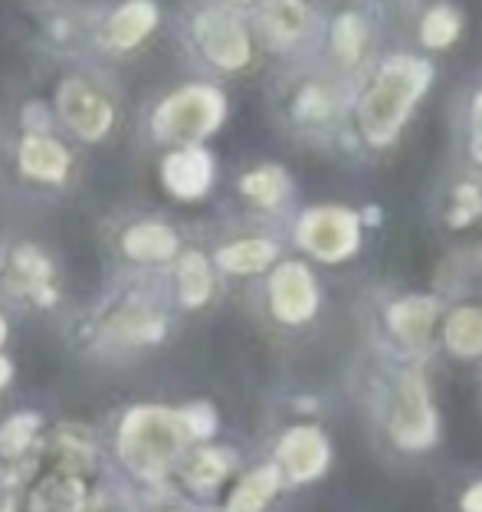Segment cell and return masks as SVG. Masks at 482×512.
Returning <instances> with one entry per match:
<instances>
[{"label":"cell","instance_id":"6da1fadb","mask_svg":"<svg viewBox=\"0 0 482 512\" xmlns=\"http://www.w3.org/2000/svg\"><path fill=\"white\" fill-rule=\"evenodd\" d=\"M430 83V66L410 56H394L391 63L381 69L378 83L361 102V128L374 145L391 142L397 128L404 125L407 112Z\"/></svg>","mask_w":482,"mask_h":512},{"label":"cell","instance_id":"7a4b0ae2","mask_svg":"<svg viewBox=\"0 0 482 512\" xmlns=\"http://www.w3.org/2000/svg\"><path fill=\"white\" fill-rule=\"evenodd\" d=\"M181 421L161 411L132 414L125 424V453L138 467H158L181 447Z\"/></svg>","mask_w":482,"mask_h":512},{"label":"cell","instance_id":"3957f363","mask_svg":"<svg viewBox=\"0 0 482 512\" xmlns=\"http://www.w3.org/2000/svg\"><path fill=\"white\" fill-rule=\"evenodd\" d=\"M299 243L319 260H345L358 247V220L338 207H322L302 220Z\"/></svg>","mask_w":482,"mask_h":512},{"label":"cell","instance_id":"277c9868","mask_svg":"<svg viewBox=\"0 0 482 512\" xmlns=\"http://www.w3.org/2000/svg\"><path fill=\"white\" fill-rule=\"evenodd\" d=\"M433 430H437V421H433L423 381L417 375H410L404 378L401 394H397V401H394L391 434L401 447H427L433 440Z\"/></svg>","mask_w":482,"mask_h":512},{"label":"cell","instance_id":"5b68a950","mask_svg":"<svg viewBox=\"0 0 482 512\" xmlns=\"http://www.w3.org/2000/svg\"><path fill=\"white\" fill-rule=\"evenodd\" d=\"M223 112V102L217 92L210 89H191L171 99L168 106L158 112V132L164 135H207L217 125Z\"/></svg>","mask_w":482,"mask_h":512},{"label":"cell","instance_id":"8992f818","mask_svg":"<svg viewBox=\"0 0 482 512\" xmlns=\"http://www.w3.org/2000/svg\"><path fill=\"white\" fill-rule=\"evenodd\" d=\"M197 37H201L210 60L227 69L243 66L246 56H250V46H246V33L240 30V23L227 14H220V10H207V14L197 20Z\"/></svg>","mask_w":482,"mask_h":512},{"label":"cell","instance_id":"52a82bcc","mask_svg":"<svg viewBox=\"0 0 482 512\" xmlns=\"http://www.w3.org/2000/svg\"><path fill=\"white\" fill-rule=\"evenodd\" d=\"M273 309L286 322H302L315 312V286L302 263L279 266L273 276Z\"/></svg>","mask_w":482,"mask_h":512},{"label":"cell","instance_id":"ba28073f","mask_svg":"<svg viewBox=\"0 0 482 512\" xmlns=\"http://www.w3.org/2000/svg\"><path fill=\"white\" fill-rule=\"evenodd\" d=\"M328 460V444L319 430L312 427H299L286 434V440L279 444V463L289 470L292 480H312L325 470Z\"/></svg>","mask_w":482,"mask_h":512},{"label":"cell","instance_id":"9c48e42d","mask_svg":"<svg viewBox=\"0 0 482 512\" xmlns=\"http://www.w3.org/2000/svg\"><path fill=\"white\" fill-rule=\"evenodd\" d=\"M63 115H66V122L86 138H99L112 122L109 106H105L96 92H89L79 83H69L63 89Z\"/></svg>","mask_w":482,"mask_h":512},{"label":"cell","instance_id":"30bf717a","mask_svg":"<svg viewBox=\"0 0 482 512\" xmlns=\"http://www.w3.org/2000/svg\"><path fill=\"white\" fill-rule=\"evenodd\" d=\"M164 181L168 188L181 197H197L207 191L210 184V161L204 151L197 148H184L178 155H171L164 161Z\"/></svg>","mask_w":482,"mask_h":512},{"label":"cell","instance_id":"8fae6325","mask_svg":"<svg viewBox=\"0 0 482 512\" xmlns=\"http://www.w3.org/2000/svg\"><path fill=\"white\" fill-rule=\"evenodd\" d=\"M305 20H309V14H305L299 0H273L263 10V33L273 46H292L302 37Z\"/></svg>","mask_w":482,"mask_h":512},{"label":"cell","instance_id":"7c38bea8","mask_svg":"<svg viewBox=\"0 0 482 512\" xmlns=\"http://www.w3.org/2000/svg\"><path fill=\"white\" fill-rule=\"evenodd\" d=\"M433 302L430 299H404L391 309V329L410 345H423L430 339Z\"/></svg>","mask_w":482,"mask_h":512},{"label":"cell","instance_id":"4fadbf2b","mask_svg":"<svg viewBox=\"0 0 482 512\" xmlns=\"http://www.w3.org/2000/svg\"><path fill=\"white\" fill-rule=\"evenodd\" d=\"M125 250L135 260H164V256L174 253V234L164 230L161 224H141L135 230H128Z\"/></svg>","mask_w":482,"mask_h":512},{"label":"cell","instance_id":"5bb4252c","mask_svg":"<svg viewBox=\"0 0 482 512\" xmlns=\"http://www.w3.org/2000/svg\"><path fill=\"white\" fill-rule=\"evenodd\" d=\"M446 345L456 355H479L482 352V309H460L446 325Z\"/></svg>","mask_w":482,"mask_h":512},{"label":"cell","instance_id":"9a60e30c","mask_svg":"<svg viewBox=\"0 0 482 512\" xmlns=\"http://www.w3.org/2000/svg\"><path fill=\"white\" fill-rule=\"evenodd\" d=\"M23 168H27L33 178H46V181H60L66 171V155L60 145L53 142H40V138H30L23 145Z\"/></svg>","mask_w":482,"mask_h":512},{"label":"cell","instance_id":"2e32d148","mask_svg":"<svg viewBox=\"0 0 482 512\" xmlns=\"http://www.w3.org/2000/svg\"><path fill=\"white\" fill-rule=\"evenodd\" d=\"M151 23H155V10H151V4H141V0H138V4H128L112 20V40H115V46L138 43L151 30Z\"/></svg>","mask_w":482,"mask_h":512},{"label":"cell","instance_id":"e0dca14e","mask_svg":"<svg viewBox=\"0 0 482 512\" xmlns=\"http://www.w3.org/2000/svg\"><path fill=\"white\" fill-rule=\"evenodd\" d=\"M273 243L266 240H243V243H233L220 253V263L227 266L233 273H256L273 260Z\"/></svg>","mask_w":482,"mask_h":512},{"label":"cell","instance_id":"ac0fdd59","mask_svg":"<svg viewBox=\"0 0 482 512\" xmlns=\"http://www.w3.org/2000/svg\"><path fill=\"white\" fill-rule=\"evenodd\" d=\"M279 490V473L269 467V470H260L253 473L250 480H243V486L237 490V496L230 499L233 509H260L269 496Z\"/></svg>","mask_w":482,"mask_h":512},{"label":"cell","instance_id":"d6986e66","mask_svg":"<svg viewBox=\"0 0 482 512\" xmlns=\"http://www.w3.org/2000/svg\"><path fill=\"white\" fill-rule=\"evenodd\" d=\"M181 296L187 306H201V302L210 296V273L207 263L197 253H187L181 263Z\"/></svg>","mask_w":482,"mask_h":512},{"label":"cell","instance_id":"ffe728a7","mask_svg":"<svg viewBox=\"0 0 482 512\" xmlns=\"http://www.w3.org/2000/svg\"><path fill=\"white\" fill-rule=\"evenodd\" d=\"M456 33H460V20H456L450 7L430 10L427 20H423V40H427V46H437V50L450 46L456 40Z\"/></svg>","mask_w":482,"mask_h":512},{"label":"cell","instance_id":"44dd1931","mask_svg":"<svg viewBox=\"0 0 482 512\" xmlns=\"http://www.w3.org/2000/svg\"><path fill=\"white\" fill-rule=\"evenodd\" d=\"M282 174L279 171H273V168H263V171H253L250 178L243 181V191L253 197L256 204H276L279 197H282Z\"/></svg>","mask_w":482,"mask_h":512},{"label":"cell","instance_id":"7402d4cb","mask_svg":"<svg viewBox=\"0 0 482 512\" xmlns=\"http://www.w3.org/2000/svg\"><path fill=\"white\" fill-rule=\"evenodd\" d=\"M364 46V23L355 14H345L335 23V50L345 56V60H355Z\"/></svg>","mask_w":482,"mask_h":512},{"label":"cell","instance_id":"603a6c76","mask_svg":"<svg viewBox=\"0 0 482 512\" xmlns=\"http://www.w3.org/2000/svg\"><path fill=\"white\" fill-rule=\"evenodd\" d=\"M227 457L223 453H201V457L194 460V467H191V483L197 486H214L223 473H227Z\"/></svg>","mask_w":482,"mask_h":512},{"label":"cell","instance_id":"cb8c5ba5","mask_svg":"<svg viewBox=\"0 0 482 512\" xmlns=\"http://www.w3.org/2000/svg\"><path fill=\"white\" fill-rule=\"evenodd\" d=\"M158 329L161 325L151 319V316H145V312H125V316L115 322V335H122V339H155L158 335Z\"/></svg>","mask_w":482,"mask_h":512},{"label":"cell","instance_id":"d4e9b609","mask_svg":"<svg viewBox=\"0 0 482 512\" xmlns=\"http://www.w3.org/2000/svg\"><path fill=\"white\" fill-rule=\"evenodd\" d=\"M328 109H332V102H328V96L322 89H305L299 106H296V115L305 122H322L328 115Z\"/></svg>","mask_w":482,"mask_h":512},{"label":"cell","instance_id":"484cf974","mask_svg":"<svg viewBox=\"0 0 482 512\" xmlns=\"http://www.w3.org/2000/svg\"><path fill=\"white\" fill-rule=\"evenodd\" d=\"M482 211V197L479 191L473 188V184H463V188H456V211H453V224L460 227V224H469L476 214Z\"/></svg>","mask_w":482,"mask_h":512},{"label":"cell","instance_id":"4316f807","mask_svg":"<svg viewBox=\"0 0 482 512\" xmlns=\"http://www.w3.org/2000/svg\"><path fill=\"white\" fill-rule=\"evenodd\" d=\"M473 155L482 161V92L476 96V106H473Z\"/></svg>","mask_w":482,"mask_h":512},{"label":"cell","instance_id":"83f0119b","mask_svg":"<svg viewBox=\"0 0 482 512\" xmlns=\"http://www.w3.org/2000/svg\"><path fill=\"white\" fill-rule=\"evenodd\" d=\"M463 506H466V509H482V486H476V490L463 499Z\"/></svg>","mask_w":482,"mask_h":512}]
</instances>
